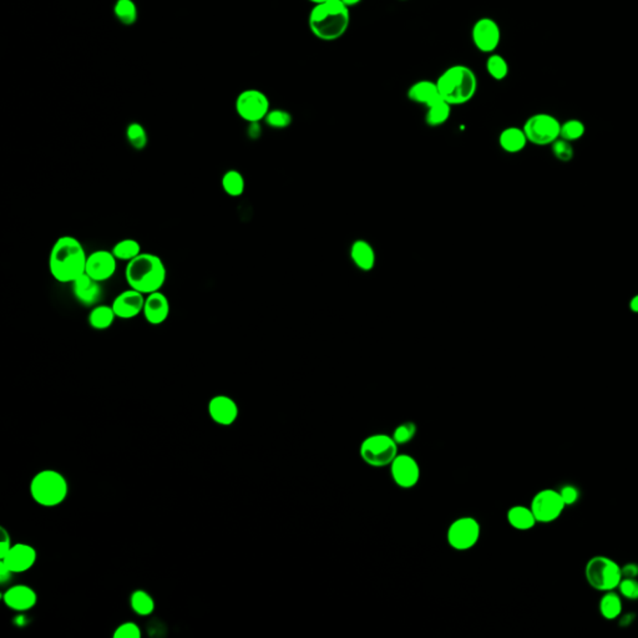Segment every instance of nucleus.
<instances>
[{
  "mask_svg": "<svg viewBox=\"0 0 638 638\" xmlns=\"http://www.w3.org/2000/svg\"><path fill=\"white\" fill-rule=\"evenodd\" d=\"M88 256L83 243L73 236H62L51 247L49 271L60 283H73L86 271Z\"/></svg>",
  "mask_w": 638,
  "mask_h": 638,
  "instance_id": "1",
  "label": "nucleus"
},
{
  "mask_svg": "<svg viewBox=\"0 0 638 638\" xmlns=\"http://www.w3.org/2000/svg\"><path fill=\"white\" fill-rule=\"evenodd\" d=\"M351 24V11L341 0H327L309 11L311 33L322 41H336L347 33Z\"/></svg>",
  "mask_w": 638,
  "mask_h": 638,
  "instance_id": "2",
  "label": "nucleus"
},
{
  "mask_svg": "<svg viewBox=\"0 0 638 638\" xmlns=\"http://www.w3.org/2000/svg\"><path fill=\"white\" fill-rule=\"evenodd\" d=\"M168 271L163 259L152 253L141 252L131 259L125 269V280L130 288L144 294H151L163 288Z\"/></svg>",
  "mask_w": 638,
  "mask_h": 638,
  "instance_id": "3",
  "label": "nucleus"
},
{
  "mask_svg": "<svg viewBox=\"0 0 638 638\" xmlns=\"http://www.w3.org/2000/svg\"><path fill=\"white\" fill-rule=\"evenodd\" d=\"M435 83L442 100L452 107L464 105L473 100L479 85L475 72L463 64L445 69Z\"/></svg>",
  "mask_w": 638,
  "mask_h": 638,
  "instance_id": "4",
  "label": "nucleus"
},
{
  "mask_svg": "<svg viewBox=\"0 0 638 638\" xmlns=\"http://www.w3.org/2000/svg\"><path fill=\"white\" fill-rule=\"evenodd\" d=\"M30 493L38 504L56 506L67 498V482L64 476L56 471H41L34 477Z\"/></svg>",
  "mask_w": 638,
  "mask_h": 638,
  "instance_id": "5",
  "label": "nucleus"
},
{
  "mask_svg": "<svg viewBox=\"0 0 638 638\" xmlns=\"http://www.w3.org/2000/svg\"><path fill=\"white\" fill-rule=\"evenodd\" d=\"M585 576L595 590L601 592L612 591L621 583V566L607 556H595L586 564Z\"/></svg>",
  "mask_w": 638,
  "mask_h": 638,
  "instance_id": "6",
  "label": "nucleus"
},
{
  "mask_svg": "<svg viewBox=\"0 0 638 638\" xmlns=\"http://www.w3.org/2000/svg\"><path fill=\"white\" fill-rule=\"evenodd\" d=\"M359 455L365 464L373 468L391 466L393 460L397 458L398 444L391 435L373 434L362 442Z\"/></svg>",
  "mask_w": 638,
  "mask_h": 638,
  "instance_id": "7",
  "label": "nucleus"
},
{
  "mask_svg": "<svg viewBox=\"0 0 638 638\" xmlns=\"http://www.w3.org/2000/svg\"><path fill=\"white\" fill-rule=\"evenodd\" d=\"M522 129L534 145H552L560 137L561 123L552 115L540 112L527 118Z\"/></svg>",
  "mask_w": 638,
  "mask_h": 638,
  "instance_id": "8",
  "label": "nucleus"
},
{
  "mask_svg": "<svg viewBox=\"0 0 638 638\" xmlns=\"http://www.w3.org/2000/svg\"><path fill=\"white\" fill-rule=\"evenodd\" d=\"M482 535V527L475 517L463 516L453 521L447 532L450 548L456 551H468L475 546Z\"/></svg>",
  "mask_w": 638,
  "mask_h": 638,
  "instance_id": "9",
  "label": "nucleus"
},
{
  "mask_svg": "<svg viewBox=\"0 0 638 638\" xmlns=\"http://www.w3.org/2000/svg\"><path fill=\"white\" fill-rule=\"evenodd\" d=\"M236 111L247 123H259L269 112V97L259 90H245L237 96Z\"/></svg>",
  "mask_w": 638,
  "mask_h": 638,
  "instance_id": "10",
  "label": "nucleus"
},
{
  "mask_svg": "<svg viewBox=\"0 0 638 638\" xmlns=\"http://www.w3.org/2000/svg\"><path fill=\"white\" fill-rule=\"evenodd\" d=\"M530 508L538 522L549 524L562 515L566 505L559 490L543 489L532 498Z\"/></svg>",
  "mask_w": 638,
  "mask_h": 638,
  "instance_id": "11",
  "label": "nucleus"
},
{
  "mask_svg": "<svg viewBox=\"0 0 638 638\" xmlns=\"http://www.w3.org/2000/svg\"><path fill=\"white\" fill-rule=\"evenodd\" d=\"M471 40L480 53L491 54L498 49L501 41V29L493 18H480L473 25Z\"/></svg>",
  "mask_w": 638,
  "mask_h": 638,
  "instance_id": "12",
  "label": "nucleus"
},
{
  "mask_svg": "<svg viewBox=\"0 0 638 638\" xmlns=\"http://www.w3.org/2000/svg\"><path fill=\"white\" fill-rule=\"evenodd\" d=\"M389 468L393 482L402 489H412L419 482L420 466L412 455L398 454Z\"/></svg>",
  "mask_w": 638,
  "mask_h": 638,
  "instance_id": "13",
  "label": "nucleus"
},
{
  "mask_svg": "<svg viewBox=\"0 0 638 638\" xmlns=\"http://www.w3.org/2000/svg\"><path fill=\"white\" fill-rule=\"evenodd\" d=\"M118 259L111 251L97 250L90 253L86 261L85 273L97 282H105L115 275L118 269Z\"/></svg>",
  "mask_w": 638,
  "mask_h": 638,
  "instance_id": "14",
  "label": "nucleus"
},
{
  "mask_svg": "<svg viewBox=\"0 0 638 638\" xmlns=\"http://www.w3.org/2000/svg\"><path fill=\"white\" fill-rule=\"evenodd\" d=\"M145 294L129 288L118 293L112 301L111 307L116 314V318L133 319L142 313L145 306Z\"/></svg>",
  "mask_w": 638,
  "mask_h": 638,
  "instance_id": "15",
  "label": "nucleus"
},
{
  "mask_svg": "<svg viewBox=\"0 0 638 638\" xmlns=\"http://www.w3.org/2000/svg\"><path fill=\"white\" fill-rule=\"evenodd\" d=\"M142 314L149 325H163L170 315V302L168 297L160 291L147 294Z\"/></svg>",
  "mask_w": 638,
  "mask_h": 638,
  "instance_id": "16",
  "label": "nucleus"
},
{
  "mask_svg": "<svg viewBox=\"0 0 638 638\" xmlns=\"http://www.w3.org/2000/svg\"><path fill=\"white\" fill-rule=\"evenodd\" d=\"M72 290H73L74 297L76 298V301L84 306H89V307L96 306L100 301L101 294H102L100 282L93 280L86 273L74 280L72 283Z\"/></svg>",
  "mask_w": 638,
  "mask_h": 638,
  "instance_id": "17",
  "label": "nucleus"
},
{
  "mask_svg": "<svg viewBox=\"0 0 638 638\" xmlns=\"http://www.w3.org/2000/svg\"><path fill=\"white\" fill-rule=\"evenodd\" d=\"M35 560H36V552L32 546L25 545V543H18V545L11 546V551L8 552L4 559H1L0 561H3L14 573V572L28 571L29 569L34 565Z\"/></svg>",
  "mask_w": 638,
  "mask_h": 638,
  "instance_id": "18",
  "label": "nucleus"
},
{
  "mask_svg": "<svg viewBox=\"0 0 638 638\" xmlns=\"http://www.w3.org/2000/svg\"><path fill=\"white\" fill-rule=\"evenodd\" d=\"M208 412L211 418L221 426H230L238 415V408L235 402L224 395L213 398L208 405Z\"/></svg>",
  "mask_w": 638,
  "mask_h": 638,
  "instance_id": "19",
  "label": "nucleus"
},
{
  "mask_svg": "<svg viewBox=\"0 0 638 638\" xmlns=\"http://www.w3.org/2000/svg\"><path fill=\"white\" fill-rule=\"evenodd\" d=\"M409 100L414 104L424 105V107H430L435 101L439 100L442 96L439 94L437 83L431 80H418L416 83L412 85L408 89Z\"/></svg>",
  "mask_w": 638,
  "mask_h": 638,
  "instance_id": "20",
  "label": "nucleus"
},
{
  "mask_svg": "<svg viewBox=\"0 0 638 638\" xmlns=\"http://www.w3.org/2000/svg\"><path fill=\"white\" fill-rule=\"evenodd\" d=\"M4 602L15 611H27L36 604V595L28 586H14L4 594Z\"/></svg>",
  "mask_w": 638,
  "mask_h": 638,
  "instance_id": "21",
  "label": "nucleus"
},
{
  "mask_svg": "<svg viewBox=\"0 0 638 638\" xmlns=\"http://www.w3.org/2000/svg\"><path fill=\"white\" fill-rule=\"evenodd\" d=\"M351 258L357 269L368 272L374 269L375 251L369 242L365 240H357L353 242L351 247Z\"/></svg>",
  "mask_w": 638,
  "mask_h": 638,
  "instance_id": "22",
  "label": "nucleus"
},
{
  "mask_svg": "<svg viewBox=\"0 0 638 638\" xmlns=\"http://www.w3.org/2000/svg\"><path fill=\"white\" fill-rule=\"evenodd\" d=\"M527 137L524 129L510 126L498 135V145L508 154H517L522 151L527 145Z\"/></svg>",
  "mask_w": 638,
  "mask_h": 638,
  "instance_id": "23",
  "label": "nucleus"
},
{
  "mask_svg": "<svg viewBox=\"0 0 638 638\" xmlns=\"http://www.w3.org/2000/svg\"><path fill=\"white\" fill-rule=\"evenodd\" d=\"M508 522L510 527H514L519 531H527L531 530L532 527L536 525V517L532 513L531 508H527L524 505H515L511 506L508 511Z\"/></svg>",
  "mask_w": 638,
  "mask_h": 638,
  "instance_id": "24",
  "label": "nucleus"
},
{
  "mask_svg": "<svg viewBox=\"0 0 638 638\" xmlns=\"http://www.w3.org/2000/svg\"><path fill=\"white\" fill-rule=\"evenodd\" d=\"M115 319H116V314L114 312L111 306L96 304L90 311L88 320H89V325L91 328L96 330H105L114 325Z\"/></svg>",
  "mask_w": 638,
  "mask_h": 638,
  "instance_id": "25",
  "label": "nucleus"
},
{
  "mask_svg": "<svg viewBox=\"0 0 638 638\" xmlns=\"http://www.w3.org/2000/svg\"><path fill=\"white\" fill-rule=\"evenodd\" d=\"M622 609H623V604H622L621 595L615 592V590L606 591L605 595L599 599V613L609 621L616 620L621 616Z\"/></svg>",
  "mask_w": 638,
  "mask_h": 638,
  "instance_id": "26",
  "label": "nucleus"
},
{
  "mask_svg": "<svg viewBox=\"0 0 638 638\" xmlns=\"http://www.w3.org/2000/svg\"><path fill=\"white\" fill-rule=\"evenodd\" d=\"M452 115V105L442 97L426 107V123L431 128L442 126L448 121Z\"/></svg>",
  "mask_w": 638,
  "mask_h": 638,
  "instance_id": "27",
  "label": "nucleus"
},
{
  "mask_svg": "<svg viewBox=\"0 0 638 638\" xmlns=\"http://www.w3.org/2000/svg\"><path fill=\"white\" fill-rule=\"evenodd\" d=\"M221 184H222V189H224V192L231 197L242 196L243 192H245V187H246V182H245L243 176L237 170L227 171L224 175Z\"/></svg>",
  "mask_w": 638,
  "mask_h": 638,
  "instance_id": "28",
  "label": "nucleus"
},
{
  "mask_svg": "<svg viewBox=\"0 0 638 638\" xmlns=\"http://www.w3.org/2000/svg\"><path fill=\"white\" fill-rule=\"evenodd\" d=\"M111 252L114 253V256L118 261L120 259V261L130 262L131 259H134L140 254V243L133 238H125L112 247Z\"/></svg>",
  "mask_w": 638,
  "mask_h": 638,
  "instance_id": "29",
  "label": "nucleus"
},
{
  "mask_svg": "<svg viewBox=\"0 0 638 638\" xmlns=\"http://www.w3.org/2000/svg\"><path fill=\"white\" fill-rule=\"evenodd\" d=\"M487 72L494 80L501 81L509 75V64L504 56L491 53L487 57Z\"/></svg>",
  "mask_w": 638,
  "mask_h": 638,
  "instance_id": "30",
  "label": "nucleus"
},
{
  "mask_svg": "<svg viewBox=\"0 0 638 638\" xmlns=\"http://www.w3.org/2000/svg\"><path fill=\"white\" fill-rule=\"evenodd\" d=\"M114 13L123 25H131L137 19V9L133 0H118L114 6Z\"/></svg>",
  "mask_w": 638,
  "mask_h": 638,
  "instance_id": "31",
  "label": "nucleus"
},
{
  "mask_svg": "<svg viewBox=\"0 0 638 638\" xmlns=\"http://www.w3.org/2000/svg\"><path fill=\"white\" fill-rule=\"evenodd\" d=\"M126 139L135 150H144L147 145V133L139 123H130L126 129Z\"/></svg>",
  "mask_w": 638,
  "mask_h": 638,
  "instance_id": "32",
  "label": "nucleus"
},
{
  "mask_svg": "<svg viewBox=\"0 0 638 638\" xmlns=\"http://www.w3.org/2000/svg\"><path fill=\"white\" fill-rule=\"evenodd\" d=\"M585 131H586V128L583 121H580L577 118H571V120H567L565 123H561L560 137L564 140L572 142V141L581 139L585 135Z\"/></svg>",
  "mask_w": 638,
  "mask_h": 638,
  "instance_id": "33",
  "label": "nucleus"
},
{
  "mask_svg": "<svg viewBox=\"0 0 638 638\" xmlns=\"http://www.w3.org/2000/svg\"><path fill=\"white\" fill-rule=\"evenodd\" d=\"M131 606H133V610L136 613L141 615V616L150 615L154 611V607H155L151 596L146 594L144 591H136V592L133 594V596H131Z\"/></svg>",
  "mask_w": 638,
  "mask_h": 638,
  "instance_id": "34",
  "label": "nucleus"
},
{
  "mask_svg": "<svg viewBox=\"0 0 638 638\" xmlns=\"http://www.w3.org/2000/svg\"><path fill=\"white\" fill-rule=\"evenodd\" d=\"M264 121L272 129H286L292 123V115L283 109H275L269 110Z\"/></svg>",
  "mask_w": 638,
  "mask_h": 638,
  "instance_id": "35",
  "label": "nucleus"
},
{
  "mask_svg": "<svg viewBox=\"0 0 638 638\" xmlns=\"http://www.w3.org/2000/svg\"><path fill=\"white\" fill-rule=\"evenodd\" d=\"M415 434H416V426H415L414 423L405 421V423L399 424L394 429L392 437L398 445H403V444H408V442H412L414 439Z\"/></svg>",
  "mask_w": 638,
  "mask_h": 638,
  "instance_id": "36",
  "label": "nucleus"
},
{
  "mask_svg": "<svg viewBox=\"0 0 638 638\" xmlns=\"http://www.w3.org/2000/svg\"><path fill=\"white\" fill-rule=\"evenodd\" d=\"M552 154L557 160H560L562 163L571 161L572 157H573V147H572L571 142L559 137L552 144Z\"/></svg>",
  "mask_w": 638,
  "mask_h": 638,
  "instance_id": "37",
  "label": "nucleus"
},
{
  "mask_svg": "<svg viewBox=\"0 0 638 638\" xmlns=\"http://www.w3.org/2000/svg\"><path fill=\"white\" fill-rule=\"evenodd\" d=\"M618 591L621 597L630 599V601H637L638 599V580L637 578H622L621 583L618 585Z\"/></svg>",
  "mask_w": 638,
  "mask_h": 638,
  "instance_id": "38",
  "label": "nucleus"
},
{
  "mask_svg": "<svg viewBox=\"0 0 638 638\" xmlns=\"http://www.w3.org/2000/svg\"><path fill=\"white\" fill-rule=\"evenodd\" d=\"M140 636V628L133 622H128V623H123L121 626H118L115 633H114V637L115 638H139Z\"/></svg>",
  "mask_w": 638,
  "mask_h": 638,
  "instance_id": "39",
  "label": "nucleus"
},
{
  "mask_svg": "<svg viewBox=\"0 0 638 638\" xmlns=\"http://www.w3.org/2000/svg\"><path fill=\"white\" fill-rule=\"evenodd\" d=\"M560 493L561 498L564 500L566 506H571V505L576 504L578 501V498H580V491L576 487L573 485H565V487H561L559 490Z\"/></svg>",
  "mask_w": 638,
  "mask_h": 638,
  "instance_id": "40",
  "label": "nucleus"
},
{
  "mask_svg": "<svg viewBox=\"0 0 638 638\" xmlns=\"http://www.w3.org/2000/svg\"><path fill=\"white\" fill-rule=\"evenodd\" d=\"M622 578H637L638 577V564L630 562L621 567Z\"/></svg>",
  "mask_w": 638,
  "mask_h": 638,
  "instance_id": "41",
  "label": "nucleus"
},
{
  "mask_svg": "<svg viewBox=\"0 0 638 638\" xmlns=\"http://www.w3.org/2000/svg\"><path fill=\"white\" fill-rule=\"evenodd\" d=\"M1 531L4 534V538H3L1 543H0V560L4 559L11 549V541H9V538H8L6 532L4 531L3 529H1Z\"/></svg>",
  "mask_w": 638,
  "mask_h": 638,
  "instance_id": "42",
  "label": "nucleus"
},
{
  "mask_svg": "<svg viewBox=\"0 0 638 638\" xmlns=\"http://www.w3.org/2000/svg\"><path fill=\"white\" fill-rule=\"evenodd\" d=\"M11 573H13V571H11V569H9L3 561H0V581H1V583L9 581Z\"/></svg>",
  "mask_w": 638,
  "mask_h": 638,
  "instance_id": "43",
  "label": "nucleus"
},
{
  "mask_svg": "<svg viewBox=\"0 0 638 638\" xmlns=\"http://www.w3.org/2000/svg\"><path fill=\"white\" fill-rule=\"evenodd\" d=\"M618 618H620V620H618V623H620L621 627H628V626H631V623L634 621L636 615H634V613H627V615H623V616H620Z\"/></svg>",
  "mask_w": 638,
  "mask_h": 638,
  "instance_id": "44",
  "label": "nucleus"
},
{
  "mask_svg": "<svg viewBox=\"0 0 638 638\" xmlns=\"http://www.w3.org/2000/svg\"><path fill=\"white\" fill-rule=\"evenodd\" d=\"M628 306H630V309L632 311L633 313L638 314V294H636V296H633V297L631 298V301L628 303Z\"/></svg>",
  "mask_w": 638,
  "mask_h": 638,
  "instance_id": "45",
  "label": "nucleus"
},
{
  "mask_svg": "<svg viewBox=\"0 0 638 638\" xmlns=\"http://www.w3.org/2000/svg\"><path fill=\"white\" fill-rule=\"evenodd\" d=\"M341 1L344 6H348V8L351 9L352 6H357L358 4H360L363 0H341Z\"/></svg>",
  "mask_w": 638,
  "mask_h": 638,
  "instance_id": "46",
  "label": "nucleus"
},
{
  "mask_svg": "<svg viewBox=\"0 0 638 638\" xmlns=\"http://www.w3.org/2000/svg\"><path fill=\"white\" fill-rule=\"evenodd\" d=\"M309 3H312L313 6H317V4H320V3H325L327 0H308Z\"/></svg>",
  "mask_w": 638,
  "mask_h": 638,
  "instance_id": "47",
  "label": "nucleus"
},
{
  "mask_svg": "<svg viewBox=\"0 0 638 638\" xmlns=\"http://www.w3.org/2000/svg\"><path fill=\"white\" fill-rule=\"evenodd\" d=\"M400 1H407V0H400Z\"/></svg>",
  "mask_w": 638,
  "mask_h": 638,
  "instance_id": "48",
  "label": "nucleus"
}]
</instances>
